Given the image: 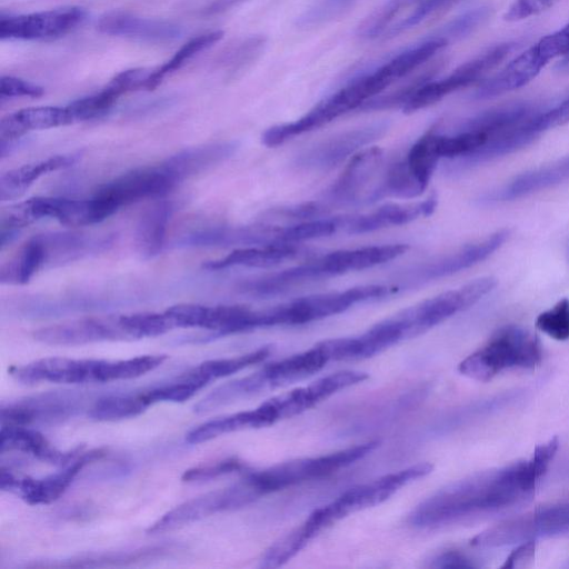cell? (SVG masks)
<instances>
[{
	"label": "cell",
	"instance_id": "29",
	"mask_svg": "<svg viewBox=\"0 0 569 569\" xmlns=\"http://www.w3.org/2000/svg\"><path fill=\"white\" fill-rule=\"evenodd\" d=\"M18 451L53 465H68L82 452L81 447L70 451H60L40 432L26 426L1 425L0 452Z\"/></svg>",
	"mask_w": 569,
	"mask_h": 569
},
{
	"label": "cell",
	"instance_id": "59",
	"mask_svg": "<svg viewBox=\"0 0 569 569\" xmlns=\"http://www.w3.org/2000/svg\"><path fill=\"white\" fill-rule=\"evenodd\" d=\"M557 68L559 70L569 71V53L562 58Z\"/></svg>",
	"mask_w": 569,
	"mask_h": 569
},
{
	"label": "cell",
	"instance_id": "39",
	"mask_svg": "<svg viewBox=\"0 0 569 569\" xmlns=\"http://www.w3.org/2000/svg\"><path fill=\"white\" fill-rule=\"evenodd\" d=\"M149 407L142 392L137 395L110 396L99 399L89 416L97 421H118L133 418Z\"/></svg>",
	"mask_w": 569,
	"mask_h": 569
},
{
	"label": "cell",
	"instance_id": "36",
	"mask_svg": "<svg viewBox=\"0 0 569 569\" xmlns=\"http://www.w3.org/2000/svg\"><path fill=\"white\" fill-rule=\"evenodd\" d=\"M270 423L260 406L252 410L236 412L209 420L192 429L186 437L189 443L209 441L219 436L246 429L269 427Z\"/></svg>",
	"mask_w": 569,
	"mask_h": 569
},
{
	"label": "cell",
	"instance_id": "15",
	"mask_svg": "<svg viewBox=\"0 0 569 569\" xmlns=\"http://www.w3.org/2000/svg\"><path fill=\"white\" fill-rule=\"evenodd\" d=\"M86 17V10L76 6L14 17L2 16L0 38L1 40H54L74 30Z\"/></svg>",
	"mask_w": 569,
	"mask_h": 569
},
{
	"label": "cell",
	"instance_id": "6",
	"mask_svg": "<svg viewBox=\"0 0 569 569\" xmlns=\"http://www.w3.org/2000/svg\"><path fill=\"white\" fill-rule=\"evenodd\" d=\"M431 471V463L419 462L375 480L357 485L342 492L329 503L315 509L302 522V526L315 538L320 531L342 518L386 501L400 488L429 475Z\"/></svg>",
	"mask_w": 569,
	"mask_h": 569
},
{
	"label": "cell",
	"instance_id": "35",
	"mask_svg": "<svg viewBox=\"0 0 569 569\" xmlns=\"http://www.w3.org/2000/svg\"><path fill=\"white\" fill-rule=\"evenodd\" d=\"M79 154H59L9 170L0 177V199L12 200L21 194L40 177L72 166Z\"/></svg>",
	"mask_w": 569,
	"mask_h": 569
},
{
	"label": "cell",
	"instance_id": "52",
	"mask_svg": "<svg viewBox=\"0 0 569 569\" xmlns=\"http://www.w3.org/2000/svg\"><path fill=\"white\" fill-rule=\"evenodd\" d=\"M152 72L153 69L148 68L128 69L114 76L106 87L118 97L134 90H148Z\"/></svg>",
	"mask_w": 569,
	"mask_h": 569
},
{
	"label": "cell",
	"instance_id": "9",
	"mask_svg": "<svg viewBox=\"0 0 569 569\" xmlns=\"http://www.w3.org/2000/svg\"><path fill=\"white\" fill-rule=\"evenodd\" d=\"M497 284L493 277H482L459 289L442 292L398 312L407 339L417 337L459 311L466 310Z\"/></svg>",
	"mask_w": 569,
	"mask_h": 569
},
{
	"label": "cell",
	"instance_id": "53",
	"mask_svg": "<svg viewBox=\"0 0 569 569\" xmlns=\"http://www.w3.org/2000/svg\"><path fill=\"white\" fill-rule=\"evenodd\" d=\"M43 94V88L20 78L3 76L0 80L1 99L13 97L37 98Z\"/></svg>",
	"mask_w": 569,
	"mask_h": 569
},
{
	"label": "cell",
	"instance_id": "3",
	"mask_svg": "<svg viewBox=\"0 0 569 569\" xmlns=\"http://www.w3.org/2000/svg\"><path fill=\"white\" fill-rule=\"evenodd\" d=\"M390 84L388 79L376 68L371 72L352 79L345 87L317 103L301 118L270 127L263 132L261 140L267 147L282 144L296 136L318 129L347 112L360 109Z\"/></svg>",
	"mask_w": 569,
	"mask_h": 569
},
{
	"label": "cell",
	"instance_id": "26",
	"mask_svg": "<svg viewBox=\"0 0 569 569\" xmlns=\"http://www.w3.org/2000/svg\"><path fill=\"white\" fill-rule=\"evenodd\" d=\"M408 249L406 243L368 246L337 250L318 258V261L325 277L329 278L382 264L402 256Z\"/></svg>",
	"mask_w": 569,
	"mask_h": 569
},
{
	"label": "cell",
	"instance_id": "30",
	"mask_svg": "<svg viewBox=\"0 0 569 569\" xmlns=\"http://www.w3.org/2000/svg\"><path fill=\"white\" fill-rule=\"evenodd\" d=\"M67 107H32L3 117L0 121V147L9 146L32 130L72 123Z\"/></svg>",
	"mask_w": 569,
	"mask_h": 569
},
{
	"label": "cell",
	"instance_id": "41",
	"mask_svg": "<svg viewBox=\"0 0 569 569\" xmlns=\"http://www.w3.org/2000/svg\"><path fill=\"white\" fill-rule=\"evenodd\" d=\"M271 352L270 346L259 348L254 351L223 359H214L202 362L191 371L207 382L230 376L252 365L259 363L268 358Z\"/></svg>",
	"mask_w": 569,
	"mask_h": 569
},
{
	"label": "cell",
	"instance_id": "58",
	"mask_svg": "<svg viewBox=\"0 0 569 569\" xmlns=\"http://www.w3.org/2000/svg\"><path fill=\"white\" fill-rule=\"evenodd\" d=\"M248 0H213L206 10L207 14H218L232 9Z\"/></svg>",
	"mask_w": 569,
	"mask_h": 569
},
{
	"label": "cell",
	"instance_id": "18",
	"mask_svg": "<svg viewBox=\"0 0 569 569\" xmlns=\"http://www.w3.org/2000/svg\"><path fill=\"white\" fill-rule=\"evenodd\" d=\"M395 290L385 284H362L343 291L301 297L287 302L290 326L303 325L341 313L351 306L377 300L389 296Z\"/></svg>",
	"mask_w": 569,
	"mask_h": 569
},
{
	"label": "cell",
	"instance_id": "4",
	"mask_svg": "<svg viewBox=\"0 0 569 569\" xmlns=\"http://www.w3.org/2000/svg\"><path fill=\"white\" fill-rule=\"evenodd\" d=\"M378 446V441H369L318 457L281 462L250 472L241 482L256 501L269 493L331 475L362 459Z\"/></svg>",
	"mask_w": 569,
	"mask_h": 569
},
{
	"label": "cell",
	"instance_id": "37",
	"mask_svg": "<svg viewBox=\"0 0 569 569\" xmlns=\"http://www.w3.org/2000/svg\"><path fill=\"white\" fill-rule=\"evenodd\" d=\"M440 137L436 128L428 130L412 144L405 158L410 172L425 189L439 160L442 159Z\"/></svg>",
	"mask_w": 569,
	"mask_h": 569
},
{
	"label": "cell",
	"instance_id": "34",
	"mask_svg": "<svg viewBox=\"0 0 569 569\" xmlns=\"http://www.w3.org/2000/svg\"><path fill=\"white\" fill-rule=\"evenodd\" d=\"M172 211L173 207L170 201L159 200L140 217L136 228L134 242L142 259H151L161 252Z\"/></svg>",
	"mask_w": 569,
	"mask_h": 569
},
{
	"label": "cell",
	"instance_id": "48",
	"mask_svg": "<svg viewBox=\"0 0 569 569\" xmlns=\"http://www.w3.org/2000/svg\"><path fill=\"white\" fill-rule=\"evenodd\" d=\"M266 42L263 36H254L231 48L221 61L229 76H236L250 66L263 52Z\"/></svg>",
	"mask_w": 569,
	"mask_h": 569
},
{
	"label": "cell",
	"instance_id": "32",
	"mask_svg": "<svg viewBox=\"0 0 569 569\" xmlns=\"http://www.w3.org/2000/svg\"><path fill=\"white\" fill-rule=\"evenodd\" d=\"M569 179V154L557 161L525 172L487 199L493 201L513 200L537 192Z\"/></svg>",
	"mask_w": 569,
	"mask_h": 569
},
{
	"label": "cell",
	"instance_id": "33",
	"mask_svg": "<svg viewBox=\"0 0 569 569\" xmlns=\"http://www.w3.org/2000/svg\"><path fill=\"white\" fill-rule=\"evenodd\" d=\"M299 253L296 243H270L264 246L240 247L226 257L209 261L203 267L210 270H220L230 267L266 268L276 266Z\"/></svg>",
	"mask_w": 569,
	"mask_h": 569
},
{
	"label": "cell",
	"instance_id": "43",
	"mask_svg": "<svg viewBox=\"0 0 569 569\" xmlns=\"http://www.w3.org/2000/svg\"><path fill=\"white\" fill-rule=\"evenodd\" d=\"M120 320L129 340L157 337L173 329L170 319L164 312L121 315Z\"/></svg>",
	"mask_w": 569,
	"mask_h": 569
},
{
	"label": "cell",
	"instance_id": "31",
	"mask_svg": "<svg viewBox=\"0 0 569 569\" xmlns=\"http://www.w3.org/2000/svg\"><path fill=\"white\" fill-rule=\"evenodd\" d=\"M73 410L66 397L44 395L14 402L1 408V425L30 426L37 422H54L67 418Z\"/></svg>",
	"mask_w": 569,
	"mask_h": 569
},
{
	"label": "cell",
	"instance_id": "11",
	"mask_svg": "<svg viewBox=\"0 0 569 569\" xmlns=\"http://www.w3.org/2000/svg\"><path fill=\"white\" fill-rule=\"evenodd\" d=\"M513 50L510 42L493 46L468 62L458 67L449 76L422 84L403 106L406 113L423 109L443 99L446 96L476 82L489 70L498 66Z\"/></svg>",
	"mask_w": 569,
	"mask_h": 569
},
{
	"label": "cell",
	"instance_id": "21",
	"mask_svg": "<svg viewBox=\"0 0 569 569\" xmlns=\"http://www.w3.org/2000/svg\"><path fill=\"white\" fill-rule=\"evenodd\" d=\"M33 338L50 346H81L100 341L129 340L120 316L86 317L40 328Z\"/></svg>",
	"mask_w": 569,
	"mask_h": 569
},
{
	"label": "cell",
	"instance_id": "8",
	"mask_svg": "<svg viewBox=\"0 0 569 569\" xmlns=\"http://www.w3.org/2000/svg\"><path fill=\"white\" fill-rule=\"evenodd\" d=\"M569 532V499L506 520L477 535V547H501Z\"/></svg>",
	"mask_w": 569,
	"mask_h": 569
},
{
	"label": "cell",
	"instance_id": "7",
	"mask_svg": "<svg viewBox=\"0 0 569 569\" xmlns=\"http://www.w3.org/2000/svg\"><path fill=\"white\" fill-rule=\"evenodd\" d=\"M569 53V23L541 38L537 43L507 63L497 74L485 81L473 93L483 100L519 89L533 80L552 60Z\"/></svg>",
	"mask_w": 569,
	"mask_h": 569
},
{
	"label": "cell",
	"instance_id": "49",
	"mask_svg": "<svg viewBox=\"0 0 569 569\" xmlns=\"http://www.w3.org/2000/svg\"><path fill=\"white\" fill-rule=\"evenodd\" d=\"M536 327L556 340L569 339V299L563 298L541 312L536 319Z\"/></svg>",
	"mask_w": 569,
	"mask_h": 569
},
{
	"label": "cell",
	"instance_id": "55",
	"mask_svg": "<svg viewBox=\"0 0 569 569\" xmlns=\"http://www.w3.org/2000/svg\"><path fill=\"white\" fill-rule=\"evenodd\" d=\"M567 123H569V98L546 112H539L535 118L536 129L540 133Z\"/></svg>",
	"mask_w": 569,
	"mask_h": 569
},
{
	"label": "cell",
	"instance_id": "19",
	"mask_svg": "<svg viewBox=\"0 0 569 569\" xmlns=\"http://www.w3.org/2000/svg\"><path fill=\"white\" fill-rule=\"evenodd\" d=\"M249 505L239 482L216 491L192 498L158 519L147 530L148 533L172 531L218 512L241 508Z\"/></svg>",
	"mask_w": 569,
	"mask_h": 569
},
{
	"label": "cell",
	"instance_id": "22",
	"mask_svg": "<svg viewBox=\"0 0 569 569\" xmlns=\"http://www.w3.org/2000/svg\"><path fill=\"white\" fill-rule=\"evenodd\" d=\"M405 331L396 316L378 322L357 337L325 340L331 361H350L372 357L405 340Z\"/></svg>",
	"mask_w": 569,
	"mask_h": 569
},
{
	"label": "cell",
	"instance_id": "56",
	"mask_svg": "<svg viewBox=\"0 0 569 569\" xmlns=\"http://www.w3.org/2000/svg\"><path fill=\"white\" fill-rule=\"evenodd\" d=\"M536 553V540H528L516 548L501 568H523L532 563Z\"/></svg>",
	"mask_w": 569,
	"mask_h": 569
},
{
	"label": "cell",
	"instance_id": "44",
	"mask_svg": "<svg viewBox=\"0 0 569 569\" xmlns=\"http://www.w3.org/2000/svg\"><path fill=\"white\" fill-rule=\"evenodd\" d=\"M207 383L206 380L189 371L178 381L142 392V396L149 406L162 401L182 402L194 396Z\"/></svg>",
	"mask_w": 569,
	"mask_h": 569
},
{
	"label": "cell",
	"instance_id": "10",
	"mask_svg": "<svg viewBox=\"0 0 569 569\" xmlns=\"http://www.w3.org/2000/svg\"><path fill=\"white\" fill-rule=\"evenodd\" d=\"M368 378L369 376L363 371H338L323 376L309 385L277 395L261 405L273 425L300 415L340 390L361 383Z\"/></svg>",
	"mask_w": 569,
	"mask_h": 569
},
{
	"label": "cell",
	"instance_id": "28",
	"mask_svg": "<svg viewBox=\"0 0 569 569\" xmlns=\"http://www.w3.org/2000/svg\"><path fill=\"white\" fill-rule=\"evenodd\" d=\"M98 29L107 34L126 37L149 42H167L178 39L182 30L179 26L141 18L128 12L114 11L98 22Z\"/></svg>",
	"mask_w": 569,
	"mask_h": 569
},
{
	"label": "cell",
	"instance_id": "13",
	"mask_svg": "<svg viewBox=\"0 0 569 569\" xmlns=\"http://www.w3.org/2000/svg\"><path fill=\"white\" fill-rule=\"evenodd\" d=\"M389 127L390 122L382 120L337 133L300 152L295 163L308 170L331 169L380 139Z\"/></svg>",
	"mask_w": 569,
	"mask_h": 569
},
{
	"label": "cell",
	"instance_id": "14",
	"mask_svg": "<svg viewBox=\"0 0 569 569\" xmlns=\"http://www.w3.org/2000/svg\"><path fill=\"white\" fill-rule=\"evenodd\" d=\"M177 182L161 164L130 170L103 184L94 197L113 213L120 208L144 200L161 198Z\"/></svg>",
	"mask_w": 569,
	"mask_h": 569
},
{
	"label": "cell",
	"instance_id": "24",
	"mask_svg": "<svg viewBox=\"0 0 569 569\" xmlns=\"http://www.w3.org/2000/svg\"><path fill=\"white\" fill-rule=\"evenodd\" d=\"M278 227H209L182 236L177 244L181 247H230L264 246L278 242Z\"/></svg>",
	"mask_w": 569,
	"mask_h": 569
},
{
	"label": "cell",
	"instance_id": "51",
	"mask_svg": "<svg viewBox=\"0 0 569 569\" xmlns=\"http://www.w3.org/2000/svg\"><path fill=\"white\" fill-rule=\"evenodd\" d=\"M244 465L237 458H227L217 462L197 466L186 470L181 477L184 482H202L241 470Z\"/></svg>",
	"mask_w": 569,
	"mask_h": 569
},
{
	"label": "cell",
	"instance_id": "46",
	"mask_svg": "<svg viewBox=\"0 0 569 569\" xmlns=\"http://www.w3.org/2000/svg\"><path fill=\"white\" fill-rule=\"evenodd\" d=\"M118 98L116 93L104 87L101 91L77 99L66 107L73 122L91 120L106 114Z\"/></svg>",
	"mask_w": 569,
	"mask_h": 569
},
{
	"label": "cell",
	"instance_id": "1",
	"mask_svg": "<svg viewBox=\"0 0 569 569\" xmlns=\"http://www.w3.org/2000/svg\"><path fill=\"white\" fill-rule=\"evenodd\" d=\"M555 439L537 446L528 460L458 480L425 499L408 521L420 528L510 508L529 499L556 456Z\"/></svg>",
	"mask_w": 569,
	"mask_h": 569
},
{
	"label": "cell",
	"instance_id": "12",
	"mask_svg": "<svg viewBox=\"0 0 569 569\" xmlns=\"http://www.w3.org/2000/svg\"><path fill=\"white\" fill-rule=\"evenodd\" d=\"M382 159V150L378 147L358 151L329 188L326 198L340 206L373 202L375 192L383 174Z\"/></svg>",
	"mask_w": 569,
	"mask_h": 569
},
{
	"label": "cell",
	"instance_id": "42",
	"mask_svg": "<svg viewBox=\"0 0 569 569\" xmlns=\"http://www.w3.org/2000/svg\"><path fill=\"white\" fill-rule=\"evenodd\" d=\"M343 229V216L335 218H315L281 228L280 241L299 243L306 240L328 237Z\"/></svg>",
	"mask_w": 569,
	"mask_h": 569
},
{
	"label": "cell",
	"instance_id": "17",
	"mask_svg": "<svg viewBox=\"0 0 569 569\" xmlns=\"http://www.w3.org/2000/svg\"><path fill=\"white\" fill-rule=\"evenodd\" d=\"M106 450L102 448L82 451L77 459L53 475L34 479L17 478L3 467L0 472L1 490L12 491L19 495L30 505L50 503L57 500L71 485L76 476L89 463L102 458Z\"/></svg>",
	"mask_w": 569,
	"mask_h": 569
},
{
	"label": "cell",
	"instance_id": "50",
	"mask_svg": "<svg viewBox=\"0 0 569 569\" xmlns=\"http://www.w3.org/2000/svg\"><path fill=\"white\" fill-rule=\"evenodd\" d=\"M489 16L490 10L487 7L469 10L449 21L440 29L437 36L446 39L448 42L461 39L481 26Z\"/></svg>",
	"mask_w": 569,
	"mask_h": 569
},
{
	"label": "cell",
	"instance_id": "23",
	"mask_svg": "<svg viewBox=\"0 0 569 569\" xmlns=\"http://www.w3.org/2000/svg\"><path fill=\"white\" fill-rule=\"evenodd\" d=\"M44 256V268L62 266L106 249L109 236L76 231H59L37 234Z\"/></svg>",
	"mask_w": 569,
	"mask_h": 569
},
{
	"label": "cell",
	"instance_id": "45",
	"mask_svg": "<svg viewBox=\"0 0 569 569\" xmlns=\"http://www.w3.org/2000/svg\"><path fill=\"white\" fill-rule=\"evenodd\" d=\"M421 1L422 0H389L359 26L358 34L367 39H373L385 34L387 28L392 26L393 20L399 13L413 3L419 4Z\"/></svg>",
	"mask_w": 569,
	"mask_h": 569
},
{
	"label": "cell",
	"instance_id": "40",
	"mask_svg": "<svg viewBox=\"0 0 569 569\" xmlns=\"http://www.w3.org/2000/svg\"><path fill=\"white\" fill-rule=\"evenodd\" d=\"M222 37L223 31L216 30L190 39L164 64H162L158 69H153V72L149 81L148 90L154 89L157 86L160 84V82L166 76L179 70L201 51L212 47Z\"/></svg>",
	"mask_w": 569,
	"mask_h": 569
},
{
	"label": "cell",
	"instance_id": "27",
	"mask_svg": "<svg viewBox=\"0 0 569 569\" xmlns=\"http://www.w3.org/2000/svg\"><path fill=\"white\" fill-rule=\"evenodd\" d=\"M436 206L437 197L435 194L425 201L415 203H387L369 213L349 216L346 233L361 234L390 226L405 224L419 217L431 214Z\"/></svg>",
	"mask_w": 569,
	"mask_h": 569
},
{
	"label": "cell",
	"instance_id": "57",
	"mask_svg": "<svg viewBox=\"0 0 569 569\" xmlns=\"http://www.w3.org/2000/svg\"><path fill=\"white\" fill-rule=\"evenodd\" d=\"M430 566L437 568H471L476 565L458 551H445L437 555Z\"/></svg>",
	"mask_w": 569,
	"mask_h": 569
},
{
	"label": "cell",
	"instance_id": "16",
	"mask_svg": "<svg viewBox=\"0 0 569 569\" xmlns=\"http://www.w3.org/2000/svg\"><path fill=\"white\" fill-rule=\"evenodd\" d=\"M107 365L108 360L50 357L12 367L10 373L26 385L107 382Z\"/></svg>",
	"mask_w": 569,
	"mask_h": 569
},
{
	"label": "cell",
	"instance_id": "20",
	"mask_svg": "<svg viewBox=\"0 0 569 569\" xmlns=\"http://www.w3.org/2000/svg\"><path fill=\"white\" fill-rule=\"evenodd\" d=\"M508 236L509 230H498L482 240L412 268L405 274L403 281L412 287L457 273L487 259L503 244Z\"/></svg>",
	"mask_w": 569,
	"mask_h": 569
},
{
	"label": "cell",
	"instance_id": "2",
	"mask_svg": "<svg viewBox=\"0 0 569 569\" xmlns=\"http://www.w3.org/2000/svg\"><path fill=\"white\" fill-rule=\"evenodd\" d=\"M331 361L323 341L312 348L266 365L258 371L220 385L196 406L199 415L307 379Z\"/></svg>",
	"mask_w": 569,
	"mask_h": 569
},
{
	"label": "cell",
	"instance_id": "5",
	"mask_svg": "<svg viewBox=\"0 0 569 569\" xmlns=\"http://www.w3.org/2000/svg\"><path fill=\"white\" fill-rule=\"evenodd\" d=\"M541 356V345L536 335L509 325L500 328L486 345L465 358L458 370L468 378L485 382L506 369H532L540 362Z\"/></svg>",
	"mask_w": 569,
	"mask_h": 569
},
{
	"label": "cell",
	"instance_id": "54",
	"mask_svg": "<svg viewBox=\"0 0 569 569\" xmlns=\"http://www.w3.org/2000/svg\"><path fill=\"white\" fill-rule=\"evenodd\" d=\"M558 0H515L503 18L507 21H519L536 16L551 7Z\"/></svg>",
	"mask_w": 569,
	"mask_h": 569
},
{
	"label": "cell",
	"instance_id": "47",
	"mask_svg": "<svg viewBox=\"0 0 569 569\" xmlns=\"http://www.w3.org/2000/svg\"><path fill=\"white\" fill-rule=\"evenodd\" d=\"M166 551L163 548H147L134 550L130 552H112V553H101V555H90L80 557L77 559L69 560L68 563H62V566L67 567H102V566H117V565H126L128 562L141 561L144 559H150L158 555H161Z\"/></svg>",
	"mask_w": 569,
	"mask_h": 569
},
{
	"label": "cell",
	"instance_id": "25",
	"mask_svg": "<svg viewBox=\"0 0 569 569\" xmlns=\"http://www.w3.org/2000/svg\"><path fill=\"white\" fill-rule=\"evenodd\" d=\"M239 143L232 140L210 142L184 149L160 164L177 182L202 173L231 158Z\"/></svg>",
	"mask_w": 569,
	"mask_h": 569
},
{
	"label": "cell",
	"instance_id": "38",
	"mask_svg": "<svg viewBox=\"0 0 569 569\" xmlns=\"http://www.w3.org/2000/svg\"><path fill=\"white\" fill-rule=\"evenodd\" d=\"M44 268V256L37 236L28 240L20 251L0 268L3 284H26Z\"/></svg>",
	"mask_w": 569,
	"mask_h": 569
}]
</instances>
